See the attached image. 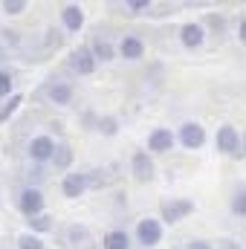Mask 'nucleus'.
<instances>
[{
    "instance_id": "ddd939ff",
    "label": "nucleus",
    "mask_w": 246,
    "mask_h": 249,
    "mask_svg": "<svg viewBox=\"0 0 246 249\" xmlns=\"http://www.w3.org/2000/svg\"><path fill=\"white\" fill-rule=\"evenodd\" d=\"M58 188H61V194L67 200H78V197H84L90 191V183H87V174L84 171H64Z\"/></svg>"
},
{
    "instance_id": "c756f323",
    "label": "nucleus",
    "mask_w": 246,
    "mask_h": 249,
    "mask_svg": "<svg viewBox=\"0 0 246 249\" xmlns=\"http://www.w3.org/2000/svg\"><path fill=\"white\" fill-rule=\"evenodd\" d=\"M151 6H154V0H124L127 15H145Z\"/></svg>"
},
{
    "instance_id": "393cba45",
    "label": "nucleus",
    "mask_w": 246,
    "mask_h": 249,
    "mask_svg": "<svg viewBox=\"0 0 246 249\" xmlns=\"http://www.w3.org/2000/svg\"><path fill=\"white\" fill-rule=\"evenodd\" d=\"M15 249H47L44 238L35 235V232H20L18 241H15Z\"/></svg>"
},
{
    "instance_id": "9b49d317",
    "label": "nucleus",
    "mask_w": 246,
    "mask_h": 249,
    "mask_svg": "<svg viewBox=\"0 0 246 249\" xmlns=\"http://www.w3.org/2000/svg\"><path fill=\"white\" fill-rule=\"evenodd\" d=\"M145 38L136 35V32H124L116 44V58H124V61H142L145 58Z\"/></svg>"
},
{
    "instance_id": "2eb2a0df",
    "label": "nucleus",
    "mask_w": 246,
    "mask_h": 249,
    "mask_svg": "<svg viewBox=\"0 0 246 249\" xmlns=\"http://www.w3.org/2000/svg\"><path fill=\"white\" fill-rule=\"evenodd\" d=\"M90 241L93 235L84 223H67L61 229V244L70 249H90Z\"/></svg>"
},
{
    "instance_id": "aec40b11",
    "label": "nucleus",
    "mask_w": 246,
    "mask_h": 249,
    "mask_svg": "<svg viewBox=\"0 0 246 249\" xmlns=\"http://www.w3.org/2000/svg\"><path fill=\"white\" fill-rule=\"evenodd\" d=\"M26 232H35V235H47V232H53L55 229V217L53 214H47V212H41V214H32V217H26Z\"/></svg>"
},
{
    "instance_id": "5701e85b",
    "label": "nucleus",
    "mask_w": 246,
    "mask_h": 249,
    "mask_svg": "<svg viewBox=\"0 0 246 249\" xmlns=\"http://www.w3.org/2000/svg\"><path fill=\"white\" fill-rule=\"evenodd\" d=\"M64 29L61 26H50V29H44V50L47 53H53V50H61L64 47Z\"/></svg>"
},
{
    "instance_id": "f704fd0d",
    "label": "nucleus",
    "mask_w": 246,
    "mask_h": 249,
    "mask_svg": "<svg viewBox=\"0 0 246 249\" xmlns=\"http://www.w3.org/2000/svg\"><path fill=\"white\" fill-rule=\"evenodd\" d=\"M235 35H238V44H244L246 41V18L244 15L238 18V32H235Z\"/></svg>"
},
{
    "instance_id": "c9c22d12",
    "label": "nucleus",
    "mask_w": 246,
    "mask_h": 249,
    "mask_svg": "<svg viewBox=\"0 0 246 249\" xmlns=\"http://www.w3.org/2000/svg\"><path fill=\"white\" fill-rule=\"evenodd\" d=\"M0 58H3V50H0Z\"/></svg>"
},
{
    "instance_id": "0eeeda50",
    "label": "nucleus",
    "mask_w": 246,
    "mask_h": 249,
    "mask_svg": "<svg viewBox=\"0 0 246 249\" xmlns=\"http://www.w3.org/2000/svg\"><path fill=\"white\" fill-rule=\"evenodd\" d=\"M55 136L53 133H35L29 142H26V160L35 162V165H50L53 160V151H55Z\"/></svg>"
},
{
    "instance_id": "f257e3e1",
    "label": "nucleus",
    "mask_w": 246,
    "mask_h": 249,
    "mask_svg": "<svg viewBox=\"0 0 246 249\" xmlns=\"http://www.w3.org/2000/svg\"><path fill=\"white\" fill-rule=\"evenodd\" d=\"M38 99L55 105V107H70L72 99H75V87L70 78H61V75H50L41 87H38Z\"/></svg>"
},
{
    "instance_id": "b1692460",
    "label": "nucleus",
    "mask_w": 246,
    "mask_h": 249,
    "mask_svg": "<svg viewBox=\"0 0 246 249\" xmlns=\"http://www.w3.org/2000/svg\"><path fill=\"white\" fill-rule=\"evenodd\" d=\"M200 23H203L206 32H214V35H223V32H226V18H223L220 12H209Z\"/></svg>"
},
{
    "instance_id": "1a4fd4ad",
    "label": "nucleus",
    "mask_w": 246,
    "mask_h": 249,
    "mask_svg": "<svg viewBox=\"0 0 246 249\" xmlns=\"http://www.w3.org/2000/svg\"><path fill=\"white\" fill-rule=\"evenodd\" d=\"M67 70H70L72 75H78V78H87V75H93V72L99 70V64H96V58H93V53H90L87 44L75 47V50L67 55Z\"/></svg>"
},
{
    "instance_id": "f03ea898",
    "label": "nucleus",
    "mask_w": 246,
    "mask_h": 249,
    "mask_svg": "<svg viewBox=\"0 0 246 249\" xmlns=\"http://www.w3.org/2000/svg\"><path fill=\"white\" fill-rule=\"evenodd\" d=\"M214 148L223 154V157H229V160H238V162H244V157H246V139H244V133L235 127V124H220L217 127V133H214Z\"/></svg>"
},
{
    "instance_id": "cd10ccee",
    "label": "nucleus",
    "mask_w": 246,
    "mask_h": 249,
    "mask_svg": "<svg viewBox=\"0 0 246 249\" xmlns=\"http://www.w3.org/2000/svg\"><path fill=\"white\" fill-rule=\"evenodd\" d=\"M44 180H47V165H35L32 162L26 168V186H41Z\"/></svg>"
},
{
    "instance_id": "f3484780",
    "label": "nucleus",
    "mask_w": 246,
    "mask_h": 249,
    "mask_svg": "<svg viewBox=\"0 0 246 249\" xmlns=\"http://www.w3.org/2000/svg\"><path fill=\"white\" fill-rule=\"evenodd\" d=\"M72 162H75V151H72V145L64 142V139H58V142H55V151H53V160H50L53 171H70Z\"/></svg>"
},
{
    "instance_id": "72a5a7b5",
    "label": "nucleus",
    "mask_w": 246,
    "mask_h": 249,
    "mask_svg": "<svg viewBox=\"0 0 246 249\" xmlns=\"http://www.w3.org/2000/svg\"><path fill=\"white\" fill-rule=\"evenodd\" d=\"M214 249H244V247H241V241H235V238H220V241L214 244Z\"/></svg>"
},
{
    "instance_id": "f8f14e48",
    "label": "nucleus",
    "mask_w": 246,
    "mask_h": 249,
    "mask_svg": "<svg viewBox=\"0 0 246 249\" xmlns=\"http://www.w3.org/2000/svg\"><path fill=\"white\" fill-rule=\"evenodd\" d=\"M177 38H180V47H183V50L194 53V50H203V47H206L209 32L203 29V23H200V20H188V23H183V26H180Z\"/></svg>"
},
{
    "instance_id": "a878e982",
    "label": "nucleus",
    "mask_w": 246,
    "mask_h": 249,
    "mask_svg": "<svg viewBox=\"0 0 246 249\" xmlns=\"http://www.w3.org/2000/svg\"><path fill=\"white\" fill-rule=\"evenodd\" d=\"M15 70L12 67H0V99H6V96H12L15 93Z\"/></svg>"
},
{
    "instance_id": "dca6fc26",
    "label": "nucleus",
    "mask_w": 246,
    "mask_h": 249,
    "mask_svg": "<svg viewBox=\"0 0 246 249\" xmlns=\"http://www.w3.org/2000/svg\"><path fill=\"white\" fill-rule=\"evenodd\" d=\"M87 47H90V53H93L96 64H113L116 61V44H113L107 35H96Z\"/></svg>"
},
{
    "instance_id": "9d476101",
    "label": "nucleus",
    "mask_w": 246,
    "mask_h": 249,
    "mask_svg": "<svg viewBox=\"0 0 246 249\" xmlns=\"http://www.w3.org/2000/svg\"><path fill=\"white\" fill-rule=\"evenodd\" d=\"M174 148H177L174 130H171V127H165V124L154 127V130L148 133V139H145V151H148L151 157H159V154H171Z\"/></svg>"
},
{
    "instance_id": "2f4dec72",
    "label": "nucleus",
    "mask_w": 246,
    "mask_h": 249,
    "mask_svg": "<svg viewBox=\"0 0 246 249\" xmlns=\"http://www.w3.org/2000/svg\"><path fill=\"white\" fill-rule=\"evenodd\" d=\"M183 249H214V244H211V241H206V238H191Z\"/></svg>"
},
{
    "instance_id": "bb28decb",
    "label": "nucleus",
    "mask_w": 246,
    "mask_h": 249,
    "mask_svg": "<svg viewBox=\"0 0 246 249\" xmlns=\"http://www.w3.org/2000/svg\"><path fill=\"white\" fill-rule=\"evenodd\" d=\"M0 9L9 18H18V15H23L29 9V0H0Z\"/></svg>"
},
{
    "instance_id": "4be33fe9",
    "label": "nucleus",
    "mask_w": 246,
    "mask_h": 249,
    "mask_svg": "<svg viewBox=\"0 0 246 249\" xmlns=\"http://www.w3.org/2000/svg\"><path fill=\"white\" fill-rule=\"evenodd\" d=\"M229 212H232L238 220H244V217H246V186H244V183H238V186L232 188V197H229Z\"/></svg>"
},
{
    "instance_id": "7ed1b4c3",
    "label": "nucleus",
    "mask_w": 246,
    "mask_h": 249,
    "mask_svg": "<svg viewBox=\"0 0 246 249\" xmlns=\"http://www.w3.org/2000/svg\"><path fill=\"white\" fill-rule=\"evenodd\" d=\"M130 238L139 249H157L165 238V226L159 223V217H142V220H136V229Z\"/></svg>"
},
{
    "instance_id": "39448f33",
    "label": "nucleus",
    "mask_w": 246,
    "mask_h": 249,
    "mask_svg": "<svg viewBox=\"0 0 246 249\" xmlns=\"http://www.w3.org/2000/svg\"><path fill=\"white\" fill-rule=\"evenodd\" d=\"M191 212H194V200H188V197H168V200L159 203V223L162 226H177V223H183L185 217H191Z\"/></svg>"
},
{
    "instance_id": "7c9ffc66",
    "label": "nucleus",
    "mask_w": 246,
    "mask_h": 249,
    "mask_svg": "<svg viewBox=\"0 0 246 249\" xmlns=\"http://www.w3.org/2000/svg\"><path fill=\"white\" fill-rule=\"evenodd\" d=\"M96 119H99V113H93V110H84V113H81V130L93 133V130H96Z\"/></svg>"
},
{
    "instance_id": "6e6552de",
    "label": "nucleus",
    "mask_w": 246,
    "mask_h": 249,
    "mask_svg": "<svg viewBox=\"0 0 246 249\" xmlns=\"http://www.w3.org/2000/svg\"><path fill=\"white\" fill-rule=\"evenodd\" d=\"M130 177H133L139 186H148V183L157 180V162H154V157H151L145 148H136V151L130 154Z\"/></svg>"
},
{
    "instance_id": "c85d7f7f",
    "label": "nucleus",
    "mask_w": 246,
    "mask_h": 249,
    "mask_svg": "<svg viewBox=\"0 0 246 249\" xmlns=\"http://www.w3.org/2000/svg\"><path fill=\"white\" fill-rule=\"evenodd\" d=\"M84 174H87L90 188H105V186H107V177H105V171H102V168H87Z\"/></svg>"
},
{
    "instance_id": "473e14b6",
    "label": "nucleus",
    "mask_w": 246,
    "mask_h": 249,
    "mask_svg": "<svg viewBox=\"0 0 246 249\" xmlns=\"http://www.w3.org/2000/svg\"><path fill=\"white\" fill-rule=\"evenodd\" d=\"M0 38H3L9 47H18V44H20V35H18V29H3V32H0Z\"/></svg>"
},
{
    "instance_id": "20e7f679",
    "label": "nucleus",
    "mask_w": 246,
    "mask_h": 249,
    "mask_svg": "<svg viewBox=\"0 0 246 249\" xmlns=\"http://www.w3.org/2000/svg\"><path fill=\"white\" fill-rule=\"evenodd\" d=\"M15 209L23 214V217H32V214H41L47 209V194L41 191V186H20L15 194Z\"/></svg>"
},
{
    "instance_id": "423d86ee",
    "label": "nucleus",
    "mask_w": 246,
    "mask_h": 249,
    "mask_svg": "<svg viewBox=\"0 0 246 249\" xmlns=\"http://www.w3.org/2000/svg\"><path fill=\"white\" fill-rule=\"evenodd\" d=\"M174 139H177V145L185 148V151H200V148L209 142V133H206V127H203L200 122L185 119V122L174 130Z\"/></svg>"
},
{
    "instance_id": "6ab92c4d",
    "label": "nucleus",
    "mask_w": 246,
    "mask_h": 249,
    "mask_svg": "<svg viewBox=\"0 0 246 249\" xmlns=\"http://www.w3.org/2000/svg\"><path fill=\"white\" fill-rule=\"evenodd\" d=\"M119 130H122V119L113 116V113H102V116L96 119V133H99V136L113 139V136H119Z\"/></svg>"
},
{
    "instance_id": "412c9836",
    "label": "nucleus",
    "mask_w": 246,
    "mask_h": 249,
    "mask_svg": "<svg viewBox=\"0 0 246 249\" xmlns=\"http://www.w3.org/2000/svg\"><path fill=\"white\" fill-rule=\"evenodd\" d=\"M23 107V93H12V96H6L3 102H0V124H6L18 110Z\"/></svg>"
},
{
    "instance_id": "a211bd4d",
    "label": "nucleus",
    "mask_w": 246,
    "mask_h": 249,
    "mask_svg": "<svg viewBox=\"0 0 246 249\" xmlns=\"http://www.w3.org/2000/svg\"><path fill=\"white\" fill-rule=\"evenodd\" d=\"M102 249H133V238L122 226H113L102 235Z\"/></svg>"
},
{
    "instance_id": "4468645a",
    "label": "nucleus",
    "mask_w": 246,
    "mask_h": 249,
    "mask_svg": "<svg viewBox=\"0 0 246 249\" xmlns=\"http://www.w3.org/2000/svg\"><path fill=\"white\" fill-rule=\"evenodd\" d=\"M84 23H87V18H84L81 3H72V0L64 3L61 6V29H64V35H75V32H81Z\"/></svg>"
}]
</instances>
